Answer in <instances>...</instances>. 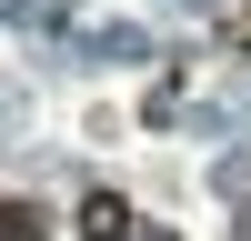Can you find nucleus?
I'll use <instances>...</instances> for the list:
<instances>
[{"label":"nucleus","instance_id":"f257e3e1","mask_svg":"<svg viewBox=\"0 0 251 241\" xmlns=\"http://www.w3.org/2000/svg\"><path fill=\"white\" fill-rule=\"evenodd\" d=\"M80 241H141L131 201H121V191H91V201H80Z\"/></svg>","mask_w":251,"mask_h":241},{"label":"nucleus","instance_id":"f03ea898","mask_svg":"<svg viewBox=\"0 0 251 241\" xmlns=\"http://www.w3.org/2000/svg\"><path fill=\"white\" fill-rule=\"evenodd\" d=\"M0 241H40V211H30V201H0Z\"/></svg>","mask_w":251,"mask_h":241},{"label":"nucleus","instance_id":"7ed1b4c3","mask_svg":"<svg viewBox=\"0 0 251 241\" xmlns=\"http://www.w3.org/2000/svg\"><path fill=\"white\" fill-rule=\"evenodd\" d=\"M241 30H251V0H241Z\"/></svg>","mask_w":251,"mask_h":241}]
</instances>
